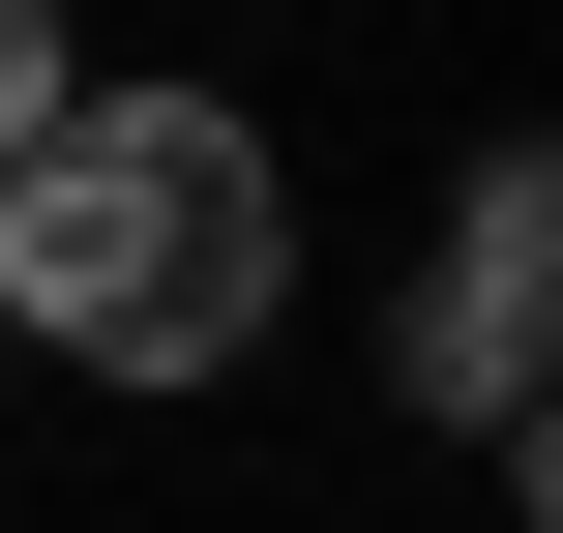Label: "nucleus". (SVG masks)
Instances as JSON below:
<instances>
[{"label":"nucleus","instance_id":"nucleus-1","mask_svg":"<svg viewBox=\"0 0 563 533\" xmlns=\"http://www.w3.org/2000/svg\"><path fill=\"white\" fill-rule=\"evenodd\" d=\"M0 326L89 356V386H238L297 326V148L238 89H89L59 59V119L0 148Z\"/></svg>","mask_w":563,"mask_h":533},{"label":"nucleus","instance_id":"nucleus-2","mask_svg":"<svg viewBox=\"0 0 563 533\" xmlns=\"http://www.w3.org/2000/svg\"><path fill=\"white\" fill-rule=\"evenodd\" d=\"M534 326H563V178L475 148L445 178V267H416V415H475L505 475H534Z\"/></svg>","mask_w":563,"mask_h":533},{"label":"nucleus","instance_id":"nucleus-3","mask_svg":"<svg viewBox=\"0 0 563 533\" xmlns=\"http://www.w3.org/2000/svg\"><path fill=\"white\" fill-rule=\"evenodd\" d=\"M30 119H59V0H0V148H30Z\"/></svg>","mask_w":563,"mask_h":533}]
</instances>
